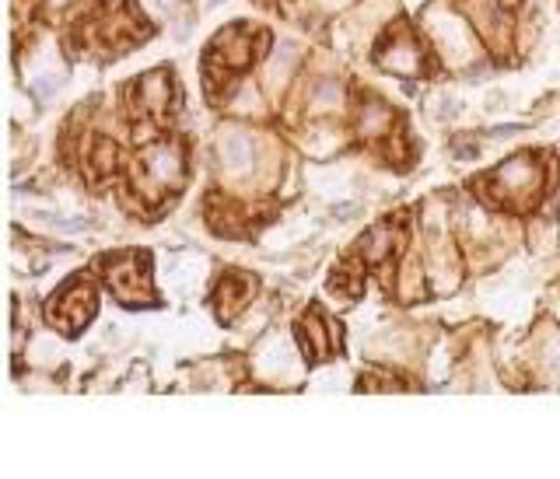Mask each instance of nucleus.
<instances>
[{
	"label": "nucleus",
	"mask_w": 560,
	"mask_h": 479,
	"mask_svg": "<svg viewBox=\"0 0 560 479\" xmlns=\"http://www.w3.org/2000/svg\"><path fill=\"white\" fill-rule=\"evenodd\" d=\"M207 221L210 227H214L218 235H242L245 232V214H242V207L232 203L228 197H210L207 200Z\"/></svg>",
	"instance_id": "nucleus-11"
},
{
	"label": "nucleus",
	"mask_w": 560,
	"mask_h": 479,
	"mask_svg": "<svg viewBox=\"0 0 560 479\" xmlns=\"http://www.w3.org/2000/svg\"><path fill=\"white\" fill-rule=\"evenodd\" d=\"M221 157L232 168H249V162H253V144L242 133H228L221 140Z\"/></svg>",
	"instance_id": "nucleus-14"
},
{
	"label": "nucleus",
	"mask_w": 560,
	"mask_h": 479,
	"mask_svg": "<svg viewBox=\"0 0 560 479\" xmlns=\"http://www.w3.org/2000/svg\"><path fill=\"white\" fill-rule=\"evenodd\" d=\"M186 179V154L183 144L172 137L144 140L140 157L133 165V189L148 203H162L168 192H175Z\"/></svg>",
	"instance_id": "nucleus-3"
},
{
	"label": "nucleus",
	"mask_w": 560,
	"mask_h": 479,
	"mask_svg": "<svg viewBox=\"0 0 560 479\" xmlns=\"http://www.w3.org/2000/svg\"><path fill=\"white\" fill-rule=\"evenodd\" d=\"M102 270H105V283H109V291L122 301V305H148V301H154L151 259L144 253L105 256Z\"/></svg>",
	"instance_id": "nucleus-5"
},
{
	"label": "nucleus",
	"mask_w": 560,
	"mask_h": 479,
	"mask_svg": "<svg viewBox=\"0 0 560 479\" xmlns=\"http://www.w3.org/2000/svg\"><path fill=\"white\" fill-rule=\"evenodd\" d=\"M329 288H332V291H340V294L358 297V294L364 291V270L358 266V259H350V262L337 266V270H332Z\"/></svg>",
	"instance_id": "nucleus-13"
},
{
	"label": "nucleus",
	"mask_w": 560,
	"mask_h": 479,
	"mask_svg": "<svg viewBox=\"0 0 560 479\" xmlns=\"http://www.w3.org/2000/svg\"><path fill=\"white\" fill-rule=\"evenodd\" d=\"M298 343H302L305 358L315 364V361H326L332 353L340 350V326H332L323 312H308L298 318Z\"/></svg>",
	"instance_id": "nucleus-9"
},
{
	"label": "nucleus",
	"mask_w": 560,
	"mask_h": 479,
	"mask_svg": "<svg viewBox=\"0 0 560 479\" xmlns=\"http://www.w3.org/2000/svg\"><path fill=\"white\" fill-rule=\"evenodd\" d=\"M116 165V151H113V144H109V140H95V144H92V157H88V168H92L95 172V179H102V175L105 172H109Z\"/></svg>",
	"instance_id": "nucleus-15"
},
{
	"label": "nucleus",
	"mask_w": 560,
	"mask_h": 479,
	"mask_svg": "<svg viewBox=\"0 0 560 479\" xmlns=\"http://www.w3.org/2000/svg\"><path fill=\"white\" fill-rule=\"evenodd\" d=\"M361 259L368 266H382L385 259L393 256V248H396V232H393V221H385L378 227H372L364 238H361Z\"/></svg>",
	"instance_id": "nucleus-12"
},
{
	"label": "nucleus",
	"mask_w": 560,
	"mask_h": 479,
	"mask_svg": "<svg viewBox=\"0 0 560 479\" xmlns=\"http://www.w3.org/2000/svg\"><path fill=\"white\" fill-rule=\"evenodd\" d=\"M140 39H148V22L133 0H102L98 11L74 28V43L95 52H119Z\"/></svg>",
	"instance_id": "nucleus-2"
},
{
	"label": "nucleus",
	"mask_w": 560,
	"mask_h": 479,
	"mask_svg": "<svg viewBox=\"0 0 560 479\" xmlns=\"http://www.w3.org/2000/svg\"><path fill=\"white\" fill-rule=\"evenodd\" d=\"M477 186L490 207L525 214V210H533L539 203L542 189H547V165H542L539 154L522 151L501 162L498 168H490L487 175H480Z\"/></svg>",
	"instance_id": "nucleus-1"
},
{
	"label": "nucleus",
	"mask_w": 560,
	"mask_h": 479,
	"mask_svg": "<svg viewBox=\"0 0 560 479\" xmlns=\"http://www.w3.org/2000/svg\"><path fill=\"white\" fill-rule=\"evenodd\" d=\"M95 305L98 301H95L92 283H88L84 277H70L67 288L49 297L46 318H49V326H57L60 332H78L92 323Z\"/></svg>",
	"instance_id": "nucleus-6"
},
{
	"label": "nucleus",
	"mask_w": 560,
	"mask_h": 479,
	"mask_svg": "<svg viewBox=\"0 0 560 479\" xmlns=\"http://www.w3.org/2000/svg\"><path fill=\"white\" fill-rule=\"evenodd\" d=\"M172 98H175V87H172L168 70H151V74L137 78L133 87H130V102H133L137 116H144L151 122H165L168 119Z\"/></svg>",
	"instance_id": "nucleus-8"
},
{
	"label": "nucleus",
	"mask_w": 560,
	"mask_h": 479,
	"mask_svg": "<svg viewBox=\"0 0 560 479\" xmlns=\"http://www.w3.org/2000/svg\"><path fill=\"white\" fill-rule=\"evenodd\" d=\"M270 46V35L249 28V25H232L224 28L214 43L207 49V81H210V92L232 74H242L245 67H253V60L259 57L262 49Z\"/></svg>",
	"instance_id": "nucleus-4"
},
{
	"label": "nucleus",
	"mask_w": 560,
	"mask_h": 479,
	"mask_svg": "<svg viewBox=\"0 0 560 479\" xmlns=\"http://www.w3.org/2000/svg\"><path fill=\"white\" fill-rule=\"evenodd\" d=\"M256 294V277L249 273H224L221 283H218V294H214V305H218V315L221 318H235L245 305H249V297Z\"/></svg>",
	"instance_id": "nucleus-10"
},
{
	"label": "nucleus",
	"mask_w": 560,
	"mask_h": 479,
	"mask_svg": "<svg viewBox=\"0 0 560 479\" xmlns=\"http://www.w3.org/2000/svg\"><path fill=\"white\" fill-rule=\"evenodd\" d=\"M358 388L364 393H372V388H402V382L396 378V375H389V371H372V375H364L361 382H358Z\"/></svg>",
	"instance_id": "nucleus-16"
},
{
	"label": "nucleus",
	"mask_w": 560,
	"mask_h": 479,
	"mask_svg": "<svg viewBox=\"0 0 560 479\" xmlns=\"http://www.w3.org/2000/svg\"><path fill=\"white\" fill-rule=\"evenodd\" d=\"M375 60L385 70H396V74H420L424 70V49H420L417 35L407 25H396L382 35Z\"/></svg>",
	"instance_id": "nucleus-7"
}]
</instances>
